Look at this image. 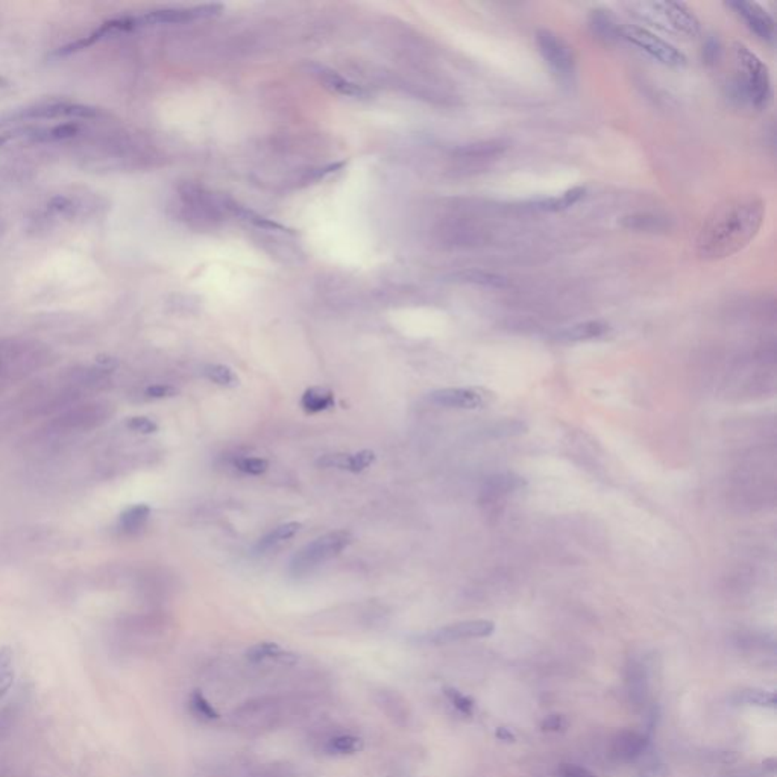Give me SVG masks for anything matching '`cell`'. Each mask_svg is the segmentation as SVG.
<instances>
[{
	"instance_id": "1",
	"label": "cell",
	"mask_w": 777,
	"mask_h": 777,
	"mask_svg": "<svg viewBox=\"0 0 777 777\" xmlns=\"http://www.w3.org/2000/svg\"><path fill=\"white\" fill-rule=\"evenodd\" d=\"M765 204L755 194L726 199L709 214L697 236V254L705 261H718L743 251L759 232Z\"/></svg>"
},
{
	"instance_id": "2",
	"label": "cell",
	"mask_w": 777,
	"mask_h": 777,
	"mask_svg": "<svg viewBox=\"0 0 777 777\" xmlns=\"http://www.w3.org/2000/svg\"><path fill=\"white\" fill-rule=\"evenodd\" d=\"M733 60L736 72L732 81L733 98L757 111L765 109L773 99L769 67L741 43L733 44Z\"/></svg>"
},
{
	"instance_id": "3",
	"label": "cell",
	"mask_w": 777,
	"mask_h": 777,
	"mask_svg": "<svg viewBox=\"0 0 777 777\" xmlns=\"http://www.w3.org/2000/svg\"><path fill=\"white\" fill-rule=\"evenodd\" d=\"M352 540V535L346 530H336L319 536L299 550L290 560V573L293 576L310 573L321 564H325L326 560L339 556L346 547L351 545Z\"/></svg>"
},
{
	"instance_id": "4",
	"label": "cell",
	"mask_w": 777,
	"mask_h": 777,
	"mask_svg": "<svg viewBox=\"0 0 777 777\" xmlns=\"http://www.w3.org/2000/svg\"><path fill=\"white\" fill-rule=\"evenodd\" d=\"M645 22L658 25L663 29H672L688 36H697L701 26L697 15L685 4L679 2H644L633 4Z\"/></svg>"
},
{
	"instance_id": "5",
	"label": "cell",
	"mask_w": 777,
	"mask_h": 777,
	"mask_svg": "<svg viewBox=\"0 0 777 777\" xmlns=\"http://www.w3.org/2000/svg\"><path fill=\"white\" fill-rule=\"evenodd\" d=\"M535 40L542 58L559 78L569 79L576 73V55L560 35L550 29H538Z\"/></svg>"
},
{
	"instance_id": "6",
	"label": "cell",
	"mask_w": 777,
	"mask_h": 777,
	"mask_svg": "<svg viewBox=\"0 0 777 777\" xmlns=\"http://www.w3.org/2000/svg\"><path fill=\"white\" fill-rule=\"evenodd\" d=\"M623 40L638 46L639 49L647 52L651 58L670 65V67H682V65L686 64V56L677 48H674L668 41L659 39L658 35H654L649 29H645V27L633 25L623 26Z\"/></svg>"
},
{
	"instance_id": "7",
	"label": "cell",
	"mask_w": 777,
	"mask_h": 777,
	"mask_svg": "<svg viewBox=\"0 0 777 777\" xmlns=\"http://www.w3.org/2000/svg\"><path fill=\"white\" fill-rule=\"evenodd\" d=\"M493 630H495V624L488 620L462 621L451 625H445L442 629L432 632L428 635L427 639L433 644H448V642L462 641V639L484 638V636L492 635Z\"/></svg>"
},
{
	"instance_id": "8",
	"label": "cell",
	"mask_w": 777,
	"mask_h": 777,
	"mask_svg": "<svg viewBox=\"0 0 777 777\" xmlns=\"http://www.w3.org/2000/svg\"><path fill=\"white\" fill-rule=\"evenodd\" d=\"M488 395L483 390L470 387H446L430 393V401L437 406L449 409L475 410L483 407Z\"/></svg>"
},
{
	"instance_id": "9",
	"label": "cell",
	"mask_w": 777,
	"mask_h": 777,
	"mask_svg": "<svg viewBox=\"0 0 777 777\" xmlns=\"http://www.w3.org/2000/svg\"><path fill=\"white\" fill-rule=\"evenodd\" d=\"M219 5H204L194 8H167L155 9L145 15L137 17L138 25H161V23H184L199 17H208L219 11Z\"/></svg>"
},
{
	"instance_id": "10",
	"label": "cell",
	"mask_w": 777,
	"mask_h": 777,
	"mask_svg": "<svg viewBox=\"0 0 777 777\" xmlns=\"http://www.w3.org/2000/svg\"><path fill=\"white\" fill-rule=\"evenodd\" d=\"M727 5L735 9V13L745 22L748 29L759 39L765 41H771L774 39V20L761 5L752 2H730Z\"/></svg>"
},
{
	"instance_id": "11",
	"label": "cell",
	"mask_w": 777,
	"mask_h": 777,
	"mask_svg": "<svg viewBox=\"0 0 777 777\" xmlns=\"http://www.w3.org/2000/svg\"><path fill=\"white\" fill-rule=\"evenodd\" d=\"M376 453L369 449H363L359 453H334L321 456L316 460V465L324 470H340L350 472H361L366 467L372 466L376 462Z\"/></svg>"
},
{
	"instance_id": "12",
	"label": "cell",
	"mask_w": 777,
	"mask_h": 777,
	"mask_svg": "<svg viewBox=\"0 0 777 777\" xmlns=\"http://www.w3.org/2000/svg\"><path fill=\"white\" fill-rule=\"evenodd\" d=\"M277 718V705L274 700L257 698L248 701L236 710V719L241 726L265 727L272 724Z\"/></svg>"
},
{
	"instance_id": "13",
	"label": "cell",
	"mask_w": 777,
	"mask_h": 777,
	"mask_svg": "<svg viewBox=\"0 0 777 777\" xmlns=\"http://www.w3.org/2000/svg\"><path fill=\"white\" fill-rule=\"evenodd\" d=\"M376 705L393 724L406 727L410 722V708L399 692L392 689H380L373 694Z\"/></svg>"
},
{
	"instance_id": "14",
	"label": "cell",
	"mask_w": 777,
	"mask_h": 777,
	"mask_svg": "<svg viewBox=\"0 0 777 777\" xmlns=\"http://www.w3.org/2000/svg\"><path fill=\"white\" fill-rule=\"evenodd\" d=\"M589 27L598 40L604 43H615L623 40V26L616 22L611 11L594 9L589 15Z\"/></svg>"
},
{
	"instance_id": "15",
	"label": "cell",
	"mask_w": 777,
	"mask_h": 777,
	"mask_svg": "<svg viewBox=\"0 0 777 777\" xmlns=\"http://www.w3.org/2000/svg\"><path fill=\"white\" fill-rule=\"evenodd\" d=\"M313 73L316 74L317 79H319L322 84H325V87H328L330 90L339 93V95L351 96V98H360V96L366 95V91H364L361 87H359L357 84H354L350 79L343 78L342 74H339L331 69L313 67Z\"/></svg>"
},
{
	"instance_id": "16",
	"label": "cell",
	"mask_w": 777,
	"mask_h": 777,
	"mask_svg": "<svg viewBox=\"0 0 777 777\" xmlns=\"http://www.w3.org/2000/svg\"><path fill=\"white\" fill-rule=\"evenodd\" d=\"M609 331V325L603 321H586L559 333V339L564 342H585L603 337Z\"/></svg>"
},
{
	"instance_id": "17",
	"label": "cell",
	"mask_w": 777,
	"mask_h": 777,
	"mask_svg": "<svg viewBox=\"0 0 777 777\" xmlns=\"http://www.w3.org/2000/svg\"><path fill=\"white\" fill-rule=\"evenodd\" d=\"M524 483H526L524 479L514 474H497L484 483L482 497L484 498V501H495L503 497V495H507L509 492L522 488Z\"/></svg>"
},
{
	"instance_id": "18",
	"label": "cell",
	"mask_w": 777,
	"mask_h": 777,
	"mask_svg": "<svg viewBox=\"0 0 777 777\" xmlns=\"http://www.w3.org/2000/svg\"><path fill=\"white\" fill-rule=\"evenodd\" d=\"M334 404H336L334 393L330 389L319 387V386L307 389L301 398L303 410L305 413H310V415L330 410L331 407H334Z\"/></svg>"
},
{
	"instance_id": "19",
	"label": "cell",
	"mask_w": 777,
	"mask_h": 777,
	"mask_svg": "<svg viewBox=\"0 0 777 777\" xmlns=\"http://www.w3.org/2000/svg\"><path fill=\"white\" fill-rule=\"evenodd\" d=\"M246 656L252 662H261L266 659H275L279 662L292 663L296 660V656L292 653H288L279 647L275 642H260L252 645V647L246 651Z\"/></svg>"
},
{
	"instance_id": "20",
	"label": "cell",
	"mask_w": 777,
	"mask_h": 777,
	"mask_svg": "<svg viewBox=\"0 0 777 777\" xmlns=\"http://www.w3.org/2000/svg\"><path fill=\"white\" fill-rule=\"evenodd\" d=\"M149 517H151V507L147 504H134L120 513L119 526L121 531L135 533L145 527Z\"/></svg>"
},
{
	"instance_id": "21",
	"label": "cell",
	"mask_w": 777,
	"mask_h": 777,
	"mask_svg": "<svg viewBox=\"0 0 777 777\" xmlns=\"http://www.w3.org/2000/svg\"><path fill=\"white\" fill-rule=\"evenodd\" d=\"M301 524L299 522H286V524H281V526H278L277 529H274L272 531H269L267 535L265 538H261L258 540L257 544V551L258 553H261V551H267L270 548H274L279 544H283L284 540H288L292 539L295 535H298V531L301 530Z\"/></svg>"
},
{
	"instance_id": "22",
	"label": "cell",
	"mask_w": 777,
	"mask_h": 777,
	"mask_svg": "<svg viewBox=\"0 0 777 777\" xmlns=\"http://www.w3.org/2000/svg\"><path fill=\"white\" fill-rule=\"evenodd\" d=\"M585 193H586V189H583V187H574V189L565 192L564 194L554 196V198H550L547 201L539 202L538 208L544 210V211L566 210L569 207H573V205H576L580 199H583Z\"/></svg>"
},
{
	"instance_id": "23",
	"label": "cell",
	"mask_w": 777,
	"mask_h": 777,
	"mask_svg": "<svg viewBox=\"0 0 777 777\" xmlns=\"http://www.w3.org/2000/svg\"><path fill=\"white\" fill-rule=\"evenodd\" d=\"M363 748V741L359 736L342 733L330 738L325 744V750L330 755H354Z\"/></svg>"
},
{
	"instance_id": "24",
	"label": "cell",
	"mask_w": 777,
	"mask_h": 777,
	"mask_svg": "<svg viewBox=\"0 0 777 777\" xmlns=\"http://www.w3.org/2000/svg\"><path fill=\"white\" fill-rule=\"evenodd\" d=\"M623 227L627 230H636V231H663L667 228V222L656 218L650 216V214H632V216H625L621 220Z\"/></svg>"
},
{
	"instance_id": "25",
	"label": "cell",
	"mask_w": 777,
	"mask_h": 777,
	"mask_svg": "<svg viewBox=\"0 0 777 777\" xmlns=\"http://www.w3.org/2000/svg\"><path fill=\"white\" fill-rule=\"evenodd\" d=\"M13 650L9 647L0 649V698L6 696L14 683V667H13Z\"/></svg>"
},
{
	"instance_id": "26",
	"label": "cell",
	"mask_w": 777,
	"mask_h": 777,
	"mask_svg": "<svg viewBox=\"0 0 777 777\" xmlns=\"http://www.w3.org/2000/svg\"><path fill=\"white\" fill-rule=\"evenodd\" d=\"M204 376L222 387L239 386V377L234 373L231 368L223 366V364H208V366L204 369Z\"/></svg>"
},
{
	"instance_id": "27",
	"label": "cell",
	"mask_w": 777,
	"mask_h": 777,
	"mask_svg": "<svg viewBox=\"0 0 777 777\" xmlns=\"http://www.w3.org/2000/svg\"><path fill=\"white\" fill-rule=\"evenodd\" d=\"M107 34H109V29H108V26L104 23V25H102V26L99 27L98 31L91 32V34L87 35V36H82V39H79L78 41H73V43H70V44H67V46H64V48H60L58 51L55 52V55L65 56V55H70V53H77V52H79V51H82V49H87V48H90V46H93L95 43H98V41L102 39V36H105Z\"/></svg>"
},
{
	"instance_id": "28",
	"label": "cell",
	"mask_w": 777,
	"mask_h": 777,
	"mask_svg": "<svg viewBox=\"0 0 777 777\" xmlns=\"http://www.w3.org/2000/svg\"><path fill=\"white\" fill-rule=\"evenodd\" d=\"M190 709L196 717L205 719V722H214V719L219 718L218 710L213 708V705L199 691H194L190 696Z\"/></svg>"
},
{
	"instance_id": "29",
	"label": "cell",
	"mask_w": 777,
	"mask_h": 777,
	"mask_svg": "<svg viewBox=\"0 0 777 777\" xmlns=\"http://www.w3.org/2000/svg\"><path fill=\"white\" fill-rule=\"evenodd\" d=\"M234 466L245 474L261 475L269 470V462L260 457H239L234 460Z\"/></svg>"
},
{
	"instance_id": "30",
	"label": "cell",
	"mask_w": 777,
	"mask_h": 777,
	"mask_svg": "<svg viewBox=\"0 0 777 777\" xmlns=\"http://www.w3.org/2000/svg\"><path fill=\"white\" fill-rule=\"evenodd\" d=\"M744 701L748 705L764 706V708H774L776 706V696L773 692L762 691V689H748L744 692Z\"/></svg>"
},
{
	"instance_id": "31",
	"label": "cell",
	"mask_w": 777,
	"mask_h": 777,
	"mask_svg": "<svg viewBox=\"0 0 777 777\" xmlns=\"http://www.w3.org/2000/svg\"><path fill=\"white\" fill-rule=\"evenodd\" d=\"M126 427L133 432L142 433V434H152L158 432V425L155 420L149 419L146 416H134L126 420Z\"/></svg>"
},
{
	"instance_id": "32",
	"label": "cell",
	"mask_w": 777,
	"mask_h": 777,
	"mask_svg": "<svg viewBox=\"0 0 777 777\" xmlns=\"http://www.w3.org/2000/svg\"><path fill=\"white\" fill-rule=\"evenodd\" d=\"M445 694H446V697L449 698V701H451V703L454 705V708L460 710V712L467 714V715H470V714L472 712L474 703H472V700H471L470 697L463 696L462 692H458V691H456V689H453V688L446 689V691H445Z\"/></svg>"
},
{
	"instance_id": "33",
	"label": "cell",
	"mask_w": 777,
	"mask_h": 777,
	"mask_svg": "<svg viewBox=\"0 0 777 777\" xmlns=\"http://www.w3.org/2000/svg\"><path fill=\"white\" fill-rule=\"evenodd\" d=\"M78 133V126L73 125V124H64V125H60V126H55L49 131H46V135L44 138L46 140H64V138H70L73 137L74 134Z\"/></svg>"
},
{
	"instance_id": "34",
	"label": "cell",
	"mask_w": 777,
	"mask_h": 777,
	"mask_svg": "<svg viewBox=\"0 0 777 777\" xmlns=\"http://www.w3.org/2000/svg\"><path fill=\"white\" fill-rule=\"evenodd\" d=\"M145 393L146 397L151 399H167L175 397L178 390L173 386H168V385H154V386H149L145 390Z\"/></svg>"
},
{
	"instance_id": "35",
	"label": "cell",
	"mask_w": 777,
	"mask_h": 777,
	"mask_svg": "<svg viewBox=\"0 0 777 777\" xmlns=\"http://www.w3.org/2000/svg\"><path fill=\"white\" fill-rule=\"evenodd\" d=\"M564 777H594V776L589 774L586 770L578 769V766H568V769H565L564 771Z\"/></svg>"
},
{
	"instance_id": "36",
	"label": "cell",
	"mask_w": 777,
	"mask_h": 777,
	"mask_svg": "<svg viewBox=\"0 0 777 777\" xmlns=\"http://www.w3.org/2000/svg\"><path fill=\"white\" fill-rule=\"evenodd\" d=\"M559 726H560V718L559 717H550L547 722L544 723L545 729H559Z\"/></svg>"
},
{
	"instance_id": "37",
	"label": "cell",
	"mask_w": 777,
	"mask_h": 777,
	"mask_svg": "<svg viewBox=\"0 0 777 777\" xmlns=\"http://www.w3.org/2000/svg\"><path fill=\"white\" fill-rule=\"evenodd\" d=\"M497 735H498V736H500L501 739H504V741H510V739H512V741H513V739H514V738L512 736V733H510V732H507V730H505V729H503V727H501V729H498V732H497Z\"/></svg>"
},
{
	"instance_id": "38",
	"label": "cell",
	"mask_w": 777,
	"mask_h": 777,
	"mask_svg": "<svg viewBox=\"0 0 777 777\" xmlns=\"http://www.w3.org/2000/svg\"><path fill=\"white\" fill-rule=\"evenodd\" d=\"M4 82H5V81H4L2 78H0V87H2V84H4Z\"/></svg>"
}]
</instances>
